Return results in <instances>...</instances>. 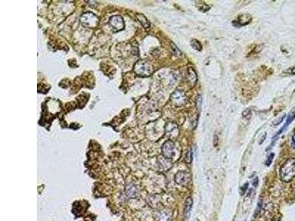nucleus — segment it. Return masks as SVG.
Listing matches in <instances>:
<instances>
[{"label": "nucleus", "instance_id": "f257e3e1", "mask_svg": "<svg viewBox=\"0 0 295 221\" xmlns=\"http://www.w3.org/2000/svg\"><path fill=\"white\" fill-rule=\"evenodd\" d=\"M280 178L283 182H289L295 177V159H287L280 170Z\"/></svg>", "mask_w": 295, "mask_h": 221}, {"label": "nucleus", "instance_id": "f03ea898", "mask_svg": "<svg viewBox=\"0 0 295 221\" xmlns=\"http://www.w3.org/2000/svg\"><path fill=\"white\" fill-rule=\"evenodd\" d=\"M134 71L141 77H148L153 73L154 68L149 62L142 60L134 66Z\"/></svg>", "mask_w": 295, "mask_h": 221}, {"label": "nucleus", "instance_id": "7ed1b4c3", "mask_svg": "<svg viewBox=\"0 0 295 221\" xmlns=\"http://www.w3.org/2000/svg\"><path fill=\"white\" fill-rule=\"evenodd\" d=\"M170 100H171L172 104L176 107H181L186 104L187 96L185 93L182 90H176L171 94L170 97Z\"/></svg>", "mask_w": 295, "mask_h": 221}, {"label": "nucleus", "instance_id": "20e7f679", "mask_svg": "<svg viewBox=\"0 0 295 221\" xmlns=\"http://www.w3.org/2000/svg\"><path fill=\"white\" fill-rule=\"evenodd\" d=\"M174 147H175L174 142L171 140H167L162 145V153L164 158L166 159H172L173 156H174Z\"/></svg>", "mask_w": 295, "mask_h": 221}, {"label": "nucleus", "instance_id": "39448f33", "mask_svg": "<svg viewBox=\"0 0 295 221\" xmlns=\"http://www.w3.org/2000/svg\"><path fill=\"white\" fill-rule=\"evenodd\" d=\"M174 180H175V182L177 184L184 186V185H186L190 182V173L185 172V171H178L175 175Z\"/></svg>", "mask_w": 295, "mask_h": 221}, {"label": "nucleus", "instance_id": "423d86ee", "mask_svg": "<svg viewBox=\"0 0 295 221\" xmlns=\"http://www.w3.org/2000/svg\"><path fill=\"white\" fill-rule=\"evenodd\" d=\"M81 22L86 27H93L98 23V18L92 13H86L81 16Z\"/></svg>", "mask_w": 295, "mask_h": 221}, {"label": "nucleus", "instance_id": "0eeeda50", "mask_svg": "<svg viewBox=\"0 0 295 221\" xmlns=\"http://www.w3.org/2000/svg\"><path fill=\"white\" fill-rule=\"evenodd\" d=\"M295 118V108L294 109H293V110L291 111V112L288 113V117H287V119H286V123H285V125H283V128L280 129V131H278V133H277V134L275 135V136H274V137H273L272 138V143H271V146L270 147H272V145H274L273 144H274V142H275V141L277 140V138H278V136H280V134H281V133H283V131L285 129H286L287 127L288 126V125L290 124L291 122H292L293 121V119H294Z\"/></svg>", "mask_w": 295, "mask_h": 221}, {"label": "nucleus", "instance_id": "6e6552de", "mask_svg": "<svg viewBox=\"0 0 295 221\" xmlns=\"http://www.w3.org/2000/svg\"><path fill=\"white\" fill-rule=\"evenodd\" d=\"M110 25L116 30H121L124 28V21L120 16H114L109 19Z\"/></svg>", "mask_w": 295, "mask_h": 221}, {"label": "nucleus", "instance_id": "1a4fd4ad", "mask_svg": "<svg viewBox=\"0 0 295 221\" xmlns=\"http://www.w3.org/2000/svg\"><path fill=\"white\" fill-rule=\"evenodd\" d=\"M165 132L170 138L176 137L178 134V125L175 122H168L165 125Z\"/></svg>", "mask_w": 295, "mask_h": 221}, {"label": "nucleus", "instance_id": "9d476101", "mask_svg": "<svg viewBox=\"0 0 295 221\" xmlns=\"http://www.w3.org/2000/svg\"><path fill=\"white\" fill-rule=\"evenodd\" d=\"M187 81L188 84L191 86H194L197 82V74L196 71L192 67H189L188 69V72H187Z\"/></svg>", "mask_w": 295, "mask_h": 221}, {"label": "nucleus", "instance_id": "9b49d317", "mask_svg": "<svg viewBox=\"0 0 295 221\" xmlns=\"http://www.w3.org/2000/svg\"><path fill=\"white\" fill-rule=\"evenodd\" d=\"M193 206V199L190 197H188L186 199L185 204H184V214L186 219L189 218L190 213L191 212V209Z\"/></svg>", "mask_w": 295, "mask_h": 221}, {"label": "nucleus", "instance_id": "f8f14e48", "mask_svg": "<svg viewBox=\"0 0 295 221\" xmlns=\"http://www.w3.org/2000/svg\"><path fill=\"white\" fill-rule=\"evenodd\" d=\"M126 193H127L128 197L135 198L137 196V190H136V187L134 186L133 185H128L127 188H126Z\"/></svg>", "mask_w": 295, "mask_h": 221}, {"label": "nucleus", "instance_id": "ddd939ff", "mask_svg": "<svg viewBox=\"0 0 295 221\" xmlns=\"http://www.w3.org/2000/svg\"><path fill=\"white\" fill-rule=\"evenodd\" d=\"M190 45H191L193 48L197 51H201L202 49V44H201L200 41H198L197 39H193L191 41H190Z\"/></svg>", "mask_w": 295, "mask_h": 221}, {"label": "nucleus", "instance_id": "4468645a", "mask_svg": "<svg viewBox=\"0 0 295 221\" xmlns=\"http://www.w3.org/2000/svg\"><path fill=\"white\" fill-rule=\"evenodd\" d=\"M184 161H185V162L187 163V164H190V163L192 162V161H193V151H192L191 147H190V148L188 149V152H187V153H186L185 158H184Z\"/></svg>", "mask_w": 295, "mask_h": 221}, {"label": "nucleus", "instance_id": "2eb2a0df", "mask_svg": "<svg viewBox=\"0 0 295 221\" xmlns=\"http://www.w3.org/2000/svg\"><path fill=\"white\" fill-rule=\"evenodd\" d=\"M171 47L173 49V53H174V55H176V56H179V55H181L182 54L181 51H180L179 49H178V47L175 45V44L171 43Z\"/></svg>", "mask_w": 295, "mask_h": 221}, {"label": "nucleus", "instance_id": "dca6fc26", "mask_svg": "<svg viewBox=\"0 0 295 221\" xmlns=\"http://www.w3.org/2000/svg\"><path fill=\"white\" fill-rule=\"evenodd\" d=\"M202 96L200 94L198 95V97H196V108L198 111H200L201 109V106H202Z\"/></svg>", "mask_w": 295, "mask_h": 221}, {"label": "nucleus", "instance_id": "f3484780", "mask_svg": "<svg viewBox=\"0 0 295 221\" xmlns=\"http://www.w3.org/2000/svg\"><path fill=\"white\" fill-rule=\"evenodd\" d=\"M274 153H270L269 156L267 157V160H266V166H269V165L272 164L273 159H274Z\"/></svg>", "mask_w": 295, "mask_h": 221}, {"label": "nucleus", "instance_id": "a211bd4d", "mask_svg": "<svg viewBox=\"0 0 295 221\" xmlns=\"http://www.w3.org/2000/svg\"><path fill=\"white\" fill-rule=\"evenodd\" d=\"M261 208H262V202H259L258 203V206H257V209H256V210H255V218H256L257 216L259 214H260V210H261Z\"/></svg>", "mask_w": 295, "mask_h": 221}, {"label": "nucleus", "instance_id": "6ab92c4d", "mask_svg": "<svg viewBox=\"0 0 295 221\" xmlns=\"http://www.w3.org/2000/svg\"><path fill=\"white\" fill-rule=\"evenodd\" d=\"M284 73L286 74V75H295V67H290V68H288L287 70L285 71Z\"/></svg>", "mask_w": 295, "mask_h": 221}, {"label": "nucleus", "instance_id": "aec40b11", "mask_svg": "<svg viewBox=\"0 0 295 221\" xmlns=\"http://www.w3.org/2000/svg\"><path fill=\"white\" fill-rule=\"evenodd\" d=\"M247 188H248V183H246V184L244 185V186H242L241 188H240V195H241V196H243V195L246 192Z\"/></svg>", "mask_w": 295, "mask_h": 221}, {"label": "nucleus", "instance_id": "412c9836", "mask_svg": "<svg viewBox=\"0 0 295 221\" xmlns=\"http://www.w3.org/2000/svg\"><path fill=\"white\" fill-rule=\"evenodd\" d=\"M285 117H286V115H283V116L282 117H280V119H277V120H275L274 122H273V125H278L280 124V123H281L282 121L284 119Z\"/></svg>", "mask_w": 295, "mask_h": 221}, {"label": "nucleus", "instance_id": "4be33fe9", "mask_svg": "<svg viewBox=\"0 0 295 221\" xmlns=\"http://www.w3.org/2000/svg\"><path fill=\"white\" fill-rule=\"evenodd\" d=\"M266 136H267V133H264V134L263 135V136H262L261 137H260V140H259V142H258L259 145H261L262 143L264 142L265 139H266Z\"/></svg>", "mask_w": 295, "mask_h": 221}, {"label": "nucleus", "instance_id": "5701e85b", "mask_svg": "<svg viewBox=\"0 0 295 221\" xmlns=\"http://www.w3.org/2000/svg\"><path fill=\"white\" fill-rule=\"evenodd\" d=\"M292 147L293 148H295V133L293 135L292 139Z\"/></svg>", "mask_w": 295, "mask_h": 221}, {"label": "nucleus", "instance_id": "b1692460", "mask_svg": "<svg viewBox=\"0 0 295 221\" xmlns=\"http://www.w3.org/2000/svg\"><path fill=\"white\" fill-rule=\"evenodd\" d=\"M258 178H255L254 181H253V183H252V184H253V186L255 187H256L257 186H258Z\"/></svg>", "mask_w": 295, "mask_h": 221}]
</instances>
